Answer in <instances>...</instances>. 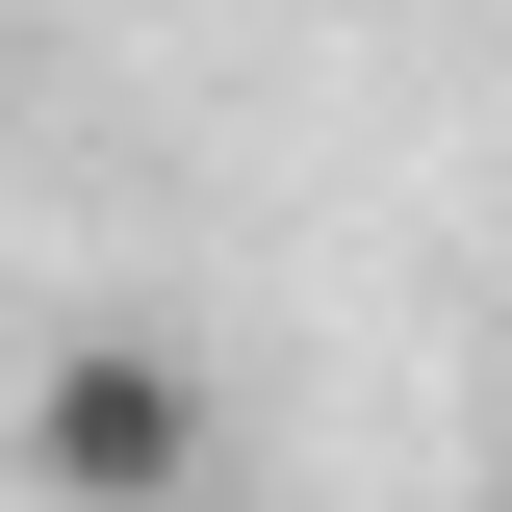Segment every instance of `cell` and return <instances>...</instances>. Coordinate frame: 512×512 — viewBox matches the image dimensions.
Listing matches in <instances>:
<instances>
[{
  "label": "cell",
  "mask_w": 512,
  "mask_h": 512,
  "mask_svg": "<svg viewBox=\"0 0 512 512\" xmlns=\"http://www.w3.org/2000/svg\"><path fill=\"white\" fill-rule=\"evenodd\" d=\"M205 384L154 359V333H52V384H26V487L52 512H205Z\"/></svg>",
  "instance_id": "6da1fadb"
}]
</instances>
